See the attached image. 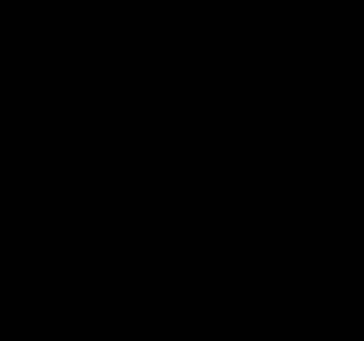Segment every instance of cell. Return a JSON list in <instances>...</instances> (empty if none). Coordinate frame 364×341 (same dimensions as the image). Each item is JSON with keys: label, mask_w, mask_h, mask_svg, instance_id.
I'll return each mask as SVG.
<instances>
[]
</instances>
